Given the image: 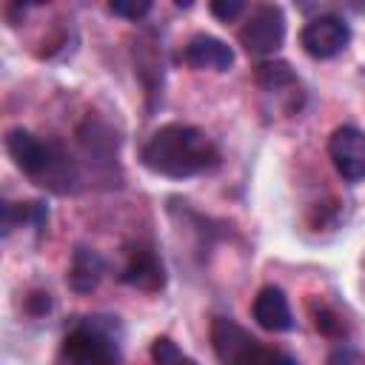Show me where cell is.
I'll return each mask as SVG.
<instances>
[{"instance_id":"obj_20","label":"cell","mask_w":365,"mask_h":365,"mask_svg":"<svg viewBox=\"0 0 365 365\" xmlns=\"http://www.w3.org/2000/svg\"><path fill=\"white\" fill-rule=\"evenodd\" d=\"M165 365H197L191 356H185V354H180V356H174L171 362H165Z\"/></svg>"},{"instance_id":"obj_10","label":"cell","mask_w":365,"mask_h":365,"mask_svg":"<svg viewBox=\"0 0 365 365\" xmlns=\"http://www.w3.org/2000/svg\"><path fill=\"white\" fill-rule=\"evenodd\" d=\"M251 314H254L257 325L271 331V334H285V331H294V325H297L294 314H291V305H288V297L277 285H265V288L257 291Z\"/></svg>"},{"instance_id":"obj_9","label":"cell","mask_w":365,"mask_h":365,"mask_svg":"<svg viewBox=\"0 0 365 365\" xmlns=\"http://www.w3.org/2000/svg\"><path fill=\"white\" fill-rule=\"evenodd\" d=\"M182 60L197 71H228L234 66V48L214 34H194L182 48Z\"/></svg>"},{"instance_id":"obj_6","label":"cell","mask_w":365,"mask_h":365,"mask_svg":"<svg viewBox=\"0 0 365 365\" xmlns=\"http://www.w3.org/2000/svg\"><path fill=\"white\" fill-rule=\"evenodd\" d=\"M351 43V26L339 14H319L299 31V46L314 60H331Z\"/></svg>"},{"instance_id":"obj_14","label":"cell","mask_w":365,"mask_h":365,"mask_svg":"<svg viewBox=\"0 0 365 365\" xmlns=\"http://www.w3.org/2000/svg\"><path fill=\"white\" fill-rule=\"evenodd\" d=\"M314 325L325 336H342V331H345L342 317L336 311H331L328 305H319V311H314Z\"/></svg>"},{"instance_id":"obj_2","label":"cell","mask_w":365,"mask_h":365,"mask_svg":"<svg viewBox=\"0 0 365 365\" xmlns=\"http://www.w3.org/2000/svg\"><path fill=\"white\" fill-rule=\"evenodd\" d=\"M6 151L26 177H31L37 185H43L48 191L68 194L80 182L77 165L63 151V145L51 143V140H40L29 128H20V125L9 128L6 131Z\"/></svg>"},{"instance_id":"obj_5","label":"cell","mask_w":365,"mask_h":365,"mask_svg":"<svg viewBox=\"0 0 365 365\" xmlns=\"http://www.w3.org/2000/svg\"><path fill=\"white\" fill-rule=\"evenodd\" d=\"M240 43L248 54H257V57H268L274 51L282 48L285 43V11L282 6H257L248 20L242 23L240 29Z\"/></svg>"},{"instance_id":"obj_3","label":"cell","mask_w":365,"mask_h":365,"mask_svg":"<svg viewBox=\"0 0 365 365\" xmlns=\"http://www.w3.org/2000/svg\"><path fill=\"white\" fill-rule=\"evenodd\" d=\"M63 354L71 365H120V342L111 331V322H103L100 317H88L77 322L66 339Z\"/></svg>"},{"instance_id":"obj_19","label":"cell","mask_w":365,"mask_h":365,"mask_svg":"<svg viewBox=\"0 0 365 365\" xmlns=\"http://www.w3.org/2000/svg\"><path fill=\"white\" fill-rule=\"evenodd\" d=\"M265 365H297V362H294V356H288L285 351H277V348H274Z\"/></svg>"},{"instance_id":"obj_16","label":"cell","mask_w":365,"mask_h":365,"mask_svg":"<svg viewBox=\"0 0 365 365\" xmlns=\"http://www.w3.org/2000/svg\"><path fill=\"white\" fill-rule=\"evenodd\" d=\"M208 9H211V14H214L217 20H222V23H231L237 14H242L245 3H242V0H214Z\"/></svg>"},{"instance_id":"obj_18","label":"cell","mask_w":365,"mask_h":365,"mask_svg":"<svg viewBox=\"0 0 365 365\" xmlns=\"http://www.w3.org/2000/svg\"><path fill=\"white\" fill-rule=\"evenodd\" d=\"M26 311H29L31 317H43V314H48V311H51V294L31 291V294L26 297Z\"/></svg>"},{"instance_id":"obj_17","label":"cell","mask_w":365,"mask_h":365,"mask_svg":"<svg viewBox=\"0 0 365 365\" xmlns=\"http://www.w3.org/2000/svg\"><path fill=\"white\" fill-rule=\"evenodd\" d=\"M328 365H365V356L351 345H336L328 354Z\"/></svg>"},{"instance_id":"obj_12","label":"cell","mask_w":365,"mask_h":365,"mask_svg":"<svg viewBox=\"0 0 365 365\" xmlns=\"http://www.w3.org/2000/svg\"><path fill=\"white\" fill-rule=\"evenodd\" d=\"M14 222L43 228L48 222V205L43 200H26V202H3V237L11 234Z\"/></svg>"},{"instance_id":"obj_15","label":"cell","mask_w":365,"mask_h":365,"mask_svg":"<svg viewBox=\"0 0 365 365\" xmlns=\"http://www.w3.org/2000/svg\"><path fill=\"white\" fill-rule=\"evenodd\" d=\"M108 11L117 17H125V20H140L151 11V3L148 0H114V3H108Z\"/></svg>"},{"instance_id":"obj_13","label":"cell","mask_w":365,"mask_h":365,"mask_svg":"<svg viewBox=\"0 0 365 365\" xmlns=\"http://www.w3.org/2000/svg\"><path fill=\"white\" fill-rule=\"evenodd\" d=\"M257 83L265 91H285L297 86V74L285 60H265L257 66Z\"/></svg>"},{"instance_id":"obj_8","label":"cell","mask_w":365,"mask_h":365,"mask_svg":"<svg viewBox=\"0 0 365 365\" xmlns=\"http://www.w3.org/2000/svg\"><path fill=\"white\" fill-rule=\"evenodd\" d=\"M120 279L137 291H160L165 285V265L163 259L154 254V248L148 245H137L134 251H128V259L123 265V274Z\"/></svg>"},{"instance_id":"obj_4","label":"cell","mask_w":365,"mask_h":365,"mask_svg":"<svg viewBox=\"0 0 365 365\" xmlns=\"http://www.w3.org/2000/svg\"><path fill=\"white\" fill-rule=\"evenodd\" d=\"M211 348L220 365H265L274 348H265L242 325L228 317H214L211 322Z\"/></svg>"},{"instance_id":"obj_7","label":"cell","mask_w":365,"mask_h":365,"mask_svg":"<svg viewBox=\"0 0 365 365\" xmlns=\"http://www.w3.org/2000/svg\"><path fill=\"white\" fill-rule=\"evenodd\" d=\"M328 154L336 168V174L345 182L365 180V131L356 125H339L334 128L328 140Z\"/></svg>"},{"instance_id":"obj_11","label":"cell","mask_w":365,"mask_h":365,"mask_svg":"<svg viewBox=\"0 0 365 365\" xmlns=\"http://www.w3.org/2000/svg\"><path fill=\"white\" fill-rule=\"evenodd\" d=\"M106 274V259L86 245H77L68 265V288L77 294H91Z\"/></svg>"},{"instance_id":"obj_1","label":"cell","mask_w":365,"mask_h":365,"mask_svg":"<svg viewBox=\"0 0 365 365\" xmlns=\"http://www.w3.org/2000/svg\"><path fill=\"white\" fill-rule=\"evenodd\" d=\"M140 163L160 177L168 180H188L197 174L211 171L220 163L217 145L208 140L205 131L185 123L160 125L143 145Z\"/></svg>"}]
</instances>
